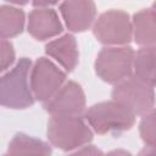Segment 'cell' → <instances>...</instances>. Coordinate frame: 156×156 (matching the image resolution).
<instances>
[{"label":"cell","instance_id":"obj_19","mask_svg":"<svg viewBox=\"0 0 156 156\" xmlns=\"http://www.w3.org/2000/svg\"><path fill=\"white\" fill-rule=\"evenodd\" d=\"M57 2H58V0H32L33 6H35V7H46L50 5H55Z\"/></svg>","mask_w":156,"mask_h":156},{"label":"cell","instance_id":"obj_9","mask_svg":"<svg viewBox=\"0 0 156 156\" xmlns=\"http://www.w3.org/2000/svg\"><path fill=\"white\" fill-rule=\"evenodd\" d=\"M60 12L71 32H84L94 23L96 7L94 0H63Z\"/></svg>","mask_w":156,"mask_h":156},{"label":"cell","instance_id":"obj_3","mask_svg":"<svg viewBox=\"0 0 156 156\" xmlns=\"http://www.w3.org/2000/svg\"><path fill=\"white\" fill-rule=\"evenodd\" d=\"M84 118L98 134L126 132L135 123V115L113 99L90 106L85 111Z\"/></svg>","mask_w":156,"mask_h":156},{"label":"cell","instance_id":"obj_4","mask_svg":"<svg viewBox=\"0 0 156 156\" xmlns=\"http://www.w3.org/2000/svg\"><path fill=\"white\" fill-rule=\"evenodd\" d=\"M111 95L113 100L126 106L135 116H144L150 111H154V87L134 74L116 83Z\"/></svg>","mask_w":156,"mask_h":156},{"label":"cell","instance_id":"obj_18","mask_svg":"<svg viewBox=\"0 0 156 156\" xmlns=\"http://www.w3.org/2000/svg\"><path fill=\"white\" fill-rule=\"evenodd\" d=\"M74 152L76 154H88V155H96V154H102L100 150H98L95 146H93V145H84V146H82V149L79 147V149H77V150H74Z\"/></svg>","mask_w":156,"mask_h":156},{"label":"cell","instance_id":"obj_16","mask_svg":"<svg viewBox=\"0 0 156 156\" xmlns=\"http://www.w3.org/2000/svg\"><path fill=\"white\" fill-rule=\"evenodd\" d=\"M139 132L146 147L154 149L156 144V116L154 111L143 116L139 124Z\"/></svg>","mask_w":156,"mask_h":156},{"label":"cell","instance_id":"obj_17","mask_svg":"<svg viewBox=\"0 0 156 156\" xmlns=\"http://www.w3.org/2000/svg\"><path fill=\"white\" fill-rule=\"evenodd\" d=\"M15 61V50L12 44L4 39L0 38V73L6 71Z\"/></svg>","mask_w":156,"mask_h":156},{"label":"cell","instance_id":"obj_11","mask_svg":"<svg viewBox=\"0 0 156 156\" xmlns=\"http://www.w3.org/2000/svg\"><path fill=\"white\" fill-rule=\"evenodd\" d=\"M45 52L54 58L66 72H71L78 65V45L72 34H65L45 45Z\"/></svg>","mask_w":156,"mask_h":156},{"label":"cell","instance_id":"obj_13","mask_svg":"<svg viewBox=\"0 0 156 156\" xmlns=\"http://www.w3.org/2000/svg\"><path fill=\"white\" fill-rule=\"evenodd\" d=\"M134 76L150 85H155V45L141 46L134 52Z\"/></svg>","mask_w":156,"mask_h":156},{"label":"cell","instance_id":"obj_5","mask_svg":"<svg viewBox=\"0 0 156 156\" xmlns=\"http://www.w3.org/2000/svg\"><path fill=\"white\" fill-rule=\"evenodd\" d=\"M134 50L126 45L104 48L96 56L95 72L106 83L116 84L133 72Z\"/></svg>","mask_w":156,"mask_h":156},{"label":"cell","instance_id":"obj_12","mask_svg":"<svg viewBox=\"0 0 156 156\" xmlns=\"http://www.w3.org/2000/svg\"><path fill=\"white\" fill-rule=\"evenodd\" d=\"M132 37L140 46L155 45L156 23L154 7L144 9L136 12L132 20Z\"/></svg>","mask_w":156,"mask_h":156},{"label":"cell","instance_id":"obj_14","mask_svg":"<svg viewBox=\"0 0 156 156\" xmlns=\"http://www.w3.org/2000/svg\"><path fill=\"white\" fill-rule=\"evenodd\" d=\"M24 27V12L10 5L0 6V38H13L22 33Z\"/></svg>","mask_w":156,"mask_h":156},{"label":"cell","instance_id":"obj_15","mask_svg":"<svg viewBox=\"0 0 156 156\" xmlns=\"http://www.w3.org/2000/svg\"><path fill=\"white\" fill-rule=\"evenodd\" d=\"M7 154H12V155H24V154H39V155H50L51 154V147L49 146V144L18 133L16 134L12 140L9 144L7 147Z\"/></svg>","mask_w":156,"mask_h":156},{"label":"cell","instance_id":"obj_1","mask_svg":"<svg viewBox=\"0 0 156 156\" xmlns=\"http://www.w3.org/2000/svg\"><path fill=\"white\" fill-rule=\"evenodd\" d=\"M48 139L55 147L69 152L90 143L93 129L80 115H51Z\"/></svg>","mask_w":156,"mask_h":156},{"label":"cell","instance_id":"obj_8","mask_svg":"<svg viewBox=\"0 0 156 156\" xmlns=\"http://www.w3.org/2000/svg\"><path fill=\"white\" fill-rule=\"evenodd\" d=\"M45 110L50 115H80L85 110V95L82 87L68 80L45 102Z\"/></svg>","mask_w":156,"mask_h":156},{"label":"cell","instance_id":"obj_7","mask_svg":"<svg viewBox=\"0 0 156 156\" xmlns=\"http://www.w3.org/2000/svg\"><path fill=\"white\" fill-rule=\"evenodd\" d=\"M66 82V73L51 60L39 57L30 67L29 85L34 99L41 102L49 101Z\"/></svg>","mask_w":156,"mask_h":156},{"label":"cell","instance_id":"obj_2","mask_svg":"<svg viewBox=\"0 0 156 156\" xmlns=\"http://www.w3.org/2000/svg\"><path fill=\"white\" fill-rule=\"evenodd\" d=\"M32 62L22 57L5 74L0 76V105L7 108H27L33 105L34 96L29 85Z\"/></svg>","mask_w":156,"mask_h":156},{"label":"cell","instance_id":"obj_6","mask_svg":"<svg viewBox=\"0 0 156 156\" xmlns=\"http://www.w3.org/2000/svg\"><path fill=\"white\" fill-rule=\"evenodd\" d=\"M93 33L105 45H126L132 40V21L129 15L122 10L106 11L94 22Z\"/></svg>","mask_w":156,"mask_h":156},{"label":"cell","instance_id":"obj_20","mask_svg":"<svg viewBox=\"0 0 156 156\" xmlns=\"http://www.w3.org/2000/svg\"><path fill=\"white\" fill-rule=\"evenodd\" d=\"M6 1L15 4V5H26V4H28L29 0H6Z\"/></svg>","mask_w":156,"mask_h":156},{"label":"cell","instance_id":"obj_10","mask_svg":"<svg viewBox=\"0 0 156 156\" xmlns=\"http://www.w3.org/2000/svg\"><path fill=\"white\" fill-rule=\"evenodd\" d=\"M27 28L34 39L46 40L62 32V23L55 10L49 7H37L28 16Z\"/></svg>","mask_w":156,"mask_h":156}]
</instances>
